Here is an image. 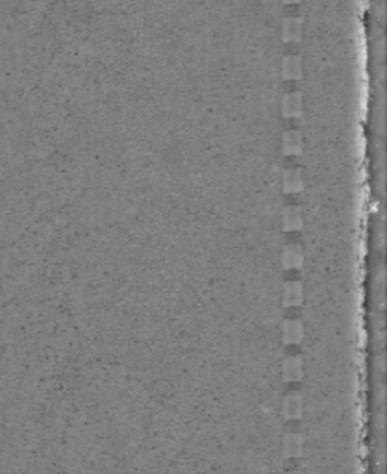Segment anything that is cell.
<instances>
[{"instance_id":"5b68a950","label":"cell","mask_w":387,"mask_h":474,"mask_svg":"<svg viewBox=\"0 0 387 474\" xmlns=\"http://www.w3.org/2000/svg\"><path fill=\"white\" fill-rule=\"evenodd\" d=\"M283 185H285L287 191H298L302 187V180H300V176L296 174L295 170H289L283 176Z\"/></svg>"},{"instance_id":"7a4b0ae2","label":"cell","mask_w":387,"mask_h":474,"mask_svg":"<svg viewBox=\"0 0 387 474\" xmlns=\"http://www.w3.org/2000/svg\"><path fill=\"white\" fill-rule=\"evenodd\" d=\"M300 224H302L300 211H298L296 208H289L287 211H285V215H283V226L287 228V230H296V228H300Z\"/></svg>"},{"instance_id":"52a82bcc","label":"cell","mask_w":387,"mask_h":474,"mask_svg":"<svg viewBox=\"0 0 387 474\" xmlns=\"http://www.w3.org/2000/svg\"><path fill=\"white\" fill-rule=\"evenodd\" d=\"M302 263V256H300V250H296L295 247L287 248L285 250V265L287 267H296Z\"/></svg>"},{"instance_id":"8992f818","label":"cell","mask_w":387,"mask_h":474,"mask_svg":"<svg viewBox=\"0 0 387 474\" xmlns=\"http://www.w3.org/2000/svg\"><path fill=\"white\" fill-rule=\"evenodd\" d=\"M283 109H285L287 115L300 113V99H298V95H289L287 99L283 100Z\"/></svg>"},{"instance_id":"9c48e42d","label":"cell","mask_w":387,"mask_h":474,"mask_svg":"<svg viewBox=\"0 0 387 474\" xmlns=\"http://www.w3.org/2000/svg\"><path fill=\"white\" fill-rule=\"evenodd\" d=\"M285 2H298V0H285Z\"/></svg>"},{"instance_id":"277c9868","label":"cell","mask_w":387,"mask_h":474,"mask_svg":"<svg viewBox=\"0 0 387 474\" xmlns=\"http://www.w3.org/2000/svg\"><path fill=\"white\" fill-rule=\"evenodd\" d=\"M283 36H285L287 41H296V39H300V21L291 19V21L285 22V26H283Z\"/></svg>"},{"instance_id":"ba28073f","label":"cell","mask_w":387,"mask_h":474,"mask_svg":"<svg viewBox=\"0 0 387 474\" xmlns=\"http://www.w3.org/2000/svg\"><path fill=\"white\" fill-rule=\"evenodd\" d=\"M285 295H287V302L295 304L296 300H298V297H300V285H296V283H291V285H287Z\"/></svg>"},{"instance_id":"6da1fadb","label":"cell","mask_w":387,"mask_h":474,"mask_svg":"<svg viewBox=\"0 0 387 474\" xmlns=\"http://www.w3.org/2000/svg\"><path fill=\"white\" fill-rule=\"evenodd\" d=\"M300 149H302L300 135L296 134V132H289V134L285 135V139H283V150H285L287 154H296V152H300Z\"/></svg>"},{"instance_id":"3957f363","label":"cell","mask_w":387,"mask_h":474,"mask_svg":"<svg viewBox=\"0 0 387 474\" xmlns=\"http://www.w3.org/2000/svg\"><path fill=\"white\" fill-rule=\"evenodd\" d=\"M283 74L287 78H298L300 76V59L298 57H287L283 63Z\"/></svg>"}]
</instances>
